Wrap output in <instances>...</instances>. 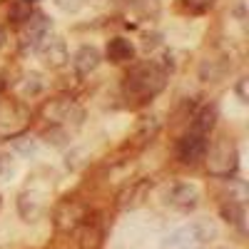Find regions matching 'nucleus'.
<instances>
[{
    "label": "nucleus",
    "instance_id": "nucleus-2",
    "mask_svg": "<svg viewBox=\"0 0 249 249\" xmlns=\"http://www.w3.org/2000/svg\"><path fill=\"white\" fill-rule=\"evenodd\" d=\"M204 162H207V170H210L212 177H219V179L234 177L237 170H239L237 144L232 140H217L212 147H207Z\"/></svg>",
    "mask_w": 249,
    "mask_h": 249
},
{
    "label": "nucleus",
    "instance_id": "nucleus-1",
    "mask_svg": "<svg viewBox=\"0 0 249 249\" xmlns=\"http://www.w3.org/2000/svg\"><path fill=\"white\" fill-rule=\"evenodd\" d=\"M167 77H170V68L162 60H144L124 75L122 92L132 102H147L164 90Z\"/></svg>",
    "mask_w": 249,
    "mask_h": 249
},
{
    "label": "nucleus",
    "instance_id": "nucleus-15",
    "mask_svg": "<svg viewBox=\"0 0 249 249\" xmlns=\"http://www.w3.org/2000/svg\"><path fill=\"white\" fill-rule=\"evenodd\" d=\"M157 132H160V117H157V115H152V117H144V120L140 122L137 140H140V142H147V140H152Z\"/></svg>",
    "mask_w": 249,
    "mask_h": 249
},
{
    "label": "nucleus",
    "instance_id": "nucleus-22",
    "mask_svg": "<svg viewBox=\"0 0 249 249\" xmlns=\"http://www.w3.org/2000/svg\"><path fill=\"white\" fill-rule=\"evenodd\" d=\"M23 3H28V5H33V3H40V0H23Z\"/></svg>",
    "mask_w": 249,
    "mask_h": 249
},
{
    "label": "nucleus",
    "instance_id": "nucleus-19",
    "mask_svg": "<svg viewBox=\"0 0 249 249\" xmlns=\"http://www.w3.org/2000/svg\"><path fill=\"white\" fill-rule=\"evenodd\" d=\"M247 85H249V80H247V77H242V80L237 82V95H239V100H242V102H247V100H249V95H247Z\"/></svg>",
    "mask_w": 249,
    "mask_h": 249
},
{
    "label": "nucleus",
    "instance_id": "nucleus-12",
    "mask_svg": "<svg viewBox=\"0 0 249 249\" xmlns=\"http://www.w3.org/2000/svg\"><path fill=\"white\" fill-rule=\"evenodd\" d=\"M105 57L112 62V65H124V62L135 60V45L124 37H112L107 48H105Z\"/></svg>",
    "mask_w": 249,
    "mask_h": 249
},
{
    "label": "nucleus",
    "instance_id": "nucleus-11",
    "mask_svg": "<svg viewBox=\"0 0 249 249\" xmlns=\"http://www.w3.org/2000/svg\"><path fill=\"white\" fill-rule=\"evenodd\" d=\"M232 70V62L227 57H207L199 65V80L204 82H219L227 77V72Z\"/></svg>",
    "mask_w": 249,
    "mask_h": 249
},
{
    "label": "nucleus",
    "instance_id": "nucleus-5",
    "mask_svg": "<svg viewBox=\"0 0 249 249\" xmlns=\"http://www.w3.org/2000/svg\"><path fill=\"white\" fill-rule=\"evenodd\" d=\"M43 115L48 122L53 124H65V127H70V124H77L82 122V117H85V112H82V107L77 105L75 100H68V97H60V100H50L48 105L43 107Z\"/></svg>",
    "mask_w": 249,
    "mask_h": 249
},
{
    "label": "nucleus",
    "instance_id": "nucleus-6",
    "mask_svg": "<svg viewBox=\"0 0 249 249\" xmlns=\"http://www.w3.org/2000/svg\"><path fill=\"white\" fill-rule=\"evenodd\" d=\"M50 33V20L48 15L43 13H30L25 20H23V25H20V48H23L25 53L33 50L45 40V35Z\"/></svg>",
    "mask_w": 249,
    "mask_h": 249
},
{
    "label": "nucleus",
    "instance_id": "nucleus-16",
    "mask_svg": "<svg viewBox=\"0 0 249 249\" xmlns=\"http://www.w3.org/2000/svg\"><path fill=\"white\" fill-rule=\"evenodd\" d=\"M43 80H40V75H28L25 77V82H23V95H30V97H35V95H40L43 92Z\"/></svg>",
    "mask_w": 249,
    "mask_h": 249
},
{
    "label": "nucleus",
    "instance_id": "nucleus-20",
    "mask_svg": "<svg viewBox=\"0 0 249 249\" xmlns=\"http://www.w3.org/2000/svg\"><path fill=\"white\" fill-rule=\"evenodd\" d=\"M5 40H8V35H5V30H3V28H0V50L5 48Z\"/></svg>",
    "mask_w": 249,
    "mask_h": 249
},
{
    "label": "nucleus",
    "instance_id": "nucleus-14",
    "mask_svg": "<svg viewBox=\"0 0 249 249\" xmlns=\"http://www.w3.org/2000/svg\"><path fill=\"white\" fill-rule=\"evenodd\" d=\"M222 217H224V222H230L232 227H237L239 232H247V224H244L247 210H244L242 202H237V199L224 202V204H222Z\"/></svg>",
    "mask_w": 249,
    "mask_h": 249
},
{
    "label": "nucleus",
    "instance_id": "nucleus-18",
    "mask_svg": "<svg viewBox=\"0 0 249 249\" xmlns=\"http://www.w3.org/2000/svg\"><path fill=\"white\" fill-rule=\"evenodd\" d=\"M55 5L60 10H65V13H77L80 5H82V0H55Z\"/></svg>",
    "mask_w": 249,
    "mask_h": 249
},
{
    "label": "nucleus",
    "instance_id": "nucleus-7",
    "mask_svg": "<svg viewBox=\"0 0 249 249\" xmlns=\"http://www.w3.org/2000/svg\"><path fill=\"white\" fill-rule=\"evenodd\" d=\"M35 53L40 55V60H43L50 70L62 68V65H65V62L70 60V53H68L65 40H62L60 35H53V33L45 35V40L35 48Z\"/></svg>",
    "mask_w": 249,
    "mask_h": 249
},
{
    "label": "nucleus",
    "instance_id": "nucleus-8",
    "mask_svg": "<svg viewBox=\"0 0 249 249\" xmlns=\"http://www.w3.org/2000/svg\"><path fill=\"white\" fill-rule=\"evenodd\" d=\"M207 147H210V142H207L204 135L187 132V135L179 140V144H177V157H179V162H184V164H197V162L204 160Z\"/></svg>",
    "mask_w": 249,
    "mask_h": 249
},
{
    "label": "nucleus",
    "instance_id": "nucleus-17",
    "mask_svg": "<svg viewBox=\"0 0 249 249\" xmlns=\"http://www.w3.org/2000/svg\"><path fill=\"white\" fill-rule=\"evenodd\" d=\"M182 5H184V10H190V13H195V15H199V13H207L212 5H214V0H182Z\"/></svg>",
    "mask_w": 249,
    "mask_h": 249
},
{
    "label": "nucleus",
    "instance_id": "nucleus-4",
    "mask_svg": "<svg viewBox=\"0 0 249 249\" xmlns=\"http://www.w3.org/2000/svg\"><path fill=\"white\" fill-rule=\"evenodd\" d=\"M90 219V210L80 202L65 199L55 207V214H53V224L57 232H77L82 230V224Z\"/></svg>",
    "mask_w": 249,
    "mask_h": 249
},
{
    "label": "nucleus",
    "instance_id": "nucleus-10",
    "mask_svg": "<svg viewBox=\"0 0 249 249\" xmlns=\"http://www.w3.org/2000/svg\"><path fill=\"white\" fill-rule=\"evenodd\" d=\"M100 62H102V55L95 45H82L72 55V70L77 77H90L100 68Z\"/></svg>",
    "mask_w": 249,
    "mask_h": 249
},
{
    "label": "nucleus",
    "instance_id": "nucleus-3",
    "mask_svg": "<svg viewBox=\"0 0 249 249\" xmlns=\"http://www.w3.org/2000/svg\"><path fill=\"white\" fill-rule=\"evenodd\" d=\"M212 237H217L214 224L210 219H195L182 230H177L170 237V244L177 249H202L212 242Z\"/></svg>",
    "mask_w": 249,
    "mask_h": 249
},
{
    "label": "nucleus",
    "instance_id": "nucleus-23",
    "mask_svg": "<svg viewBox=\"0 0 249 249\" xmlns=\"http://www.w3.org/2000/svg\"><path fill=\"white\" fill-rule=\"evenodd\" d=\"M0 207H3V197H0Z\"/></svg>",
    "mask_w": 249,
    "mask_h": 249
},
{
    "label": "nucleus",
    "instance_id": "nucleus-13",
    "mask_svg": "<svg viewBox=\"0 0 249 249\" xmlns=\"http://www.w3.org/2000/svg\"><path fill=\"white\" fill-rule=\"evenodd\" d=\"M217 117H219V112H217V105H202L197 112H195V117H192V130L190 132H197V135H210L212 130H214V124H217Z\"/></svg>",
    "mask_w": 249,
    "mask_h": 249
},
{
    "label": "nucleus",
    "instance_id": "nucleus-21",
    "mask_svg": "<svg viewBox=\"0 0 249 249\" xmlns=\"http://www.w3.org/2000/svg\"><path fill=\"white\" fill-rule=\"evenodd\" d=\"M5 88H8V80L0 75V92H5Z\"/></svg>",
    "mask_w": 249,
    "mask_h": 249
},
{
    "label": "nucleus",
    "instance_id": "nucleus-9",
    "mask_svg": "<svg viewBox=\"0 0 249 249\" xmlns=\"http://www.w3.org/2000/svg\"><path fill=\"white\" fill-rule=\"evenodd\" d=\"M199 199H202V192L192 182H177L167 195V202L175 207V210H182V212L195 210V207L199 204Z\"/></svg>",
    "mask_w": 249,
    "mask_h": 249
}]
</instances>
